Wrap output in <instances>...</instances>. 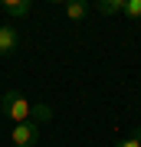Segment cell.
<instances>
[{"instance_id":"obj_1","label":"cell","mask_w":141,"mask_h":147,"mask_svg":"<svg viewBox=\"0 0 141 147\" xmlns=\"http://www.w3.org/2000/svg\"><path fill=\"white\" fill-rule=\"evenodd\" d=\"M33 101H26L16 88H7L3 95H0V115L10 118L13 124H23V121H33Z\"/></svg>"},{"instance_id":"obj_2","label":"cell","mask_w":141,"mask_h":147,"mask_svg":"<svg viewBox=\"0 0 141 147\" xmlns=\"http://www.w3.org/2000/svg\"><path fill=\"white\" fill-rule=\"evenodd\" d=\"M40 134H43V127L36 124V121H23V124H13L10 141L16 147H36L40 144Z\"/></svg>"},{"instance_id":"obj_3","label":"cell","mask_w":141,"mask_h":147,"mask_svg":"<svg viewBox=\"0 0 141 147\" xmlns=\"http://www.w3.org/2000/svg\"><path fill=\"white\" fill-rule=\"evenodd\" d=\"M20 46V33L10 23H0V56H13Z\"/></svg>"},{"instance_id":"obj_4","label":"cell","mask_w":141,"mask_h":147,"mask_svg":"<svg viewBox=\"0 0 141 147\" xmlns=\"http://www.w3.org/2000/svg\"><path fill=\"white\" fill-rule=\"evenodd\" d=\"M33 10V0H3V13H10V16H30Z\"/></svg>"},{"instance_id":"obj_5","label":"cell","mask_w":141,"mask_h":147,"mask_svg":"<svg viewBox=\"0 0 141 147\" xmlns=\"http://www.w3.org/2000/svg\"><path fill=\"white\" fill-rule=\"evenodd\" d=\"M95 10H99L102 16H118L121 10H125V0H99Z\"/></svg>"},{"instance_id":"obj_6","label":"cell","mask_w":141,"mask_h":147,"mask_svg":"<svg viewBox=\"0 0 141 147\" xmlns=\"http://www.w3.org/2000/svg\"><path fill=\"white\" fill-rule=\"evenodd\" d=\"M85 13H89V3H82V0H69L66 3V16L69 20H82Z\"/></svg>"},{"instance_id":"obj_7","label":"cell","mask_w":141,"mask_h":147,"mask_svg":"<svg viewBox=\"0 0 141 147\" xmlns=\"http://www.w3.org/2000/svg\"><path fill=\"white\" fill-rule=\"evenodd\" d=\"M128 16V20H141V0H125V10H121Z\"/></svg>"},{"instance_id":"obj_8","label":"cell","mask_w":141,"mask_h":147,"mask_svg":"<svg viewBox=\"0 0 141 147\" xmlns=\"http://www.w3.org/2000/svg\"><path fill=\"white\" fill-rule=\"evenodd\" d=\"M52 118V105H36L33 108V121L36 124H43V121H49Z\"/></svg>"},{"instance_id":"obj_9","label":"cell","mask_w":141,"mask_h":147,"mask_svg":"<svg viewBox=\"0 0 141 147\" xmlns=\"http://www.w3.org/2000/svg\"><path fill=\"white\" fill-rule=\"evenodd\" d=\"M115 147H141V127H135V131H131L128 137H121Z\"/></svg>"},{"instance_id":"obj_10","label":"cell","mask_w":141,"mask_h":147,"mask_svg":"<svg viewBox=\"0 0 141 147\" xmlns=\"http://www.w3.org/2000/svg\"><path fill=\"white\" fill-rule=\"evenodd\" d=\"M0 13H3V0H0Z\"/></svg>"}]
</instances>
